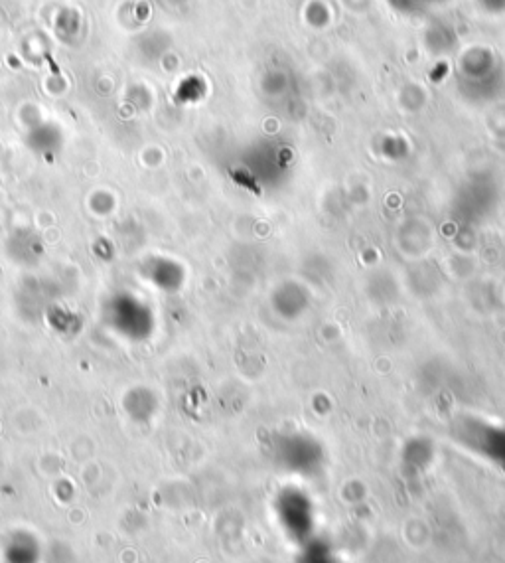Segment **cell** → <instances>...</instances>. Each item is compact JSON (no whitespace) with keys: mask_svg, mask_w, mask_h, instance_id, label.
Returning a JSON list of instances; mask_svg holds the SVG:
<instances>
[{"mask_svg":"<svg viewBox=\"0 0 505 563\" xmlns=\"http://www.w3.org/2000/svg\"><path fill=\"white\" fill-rule=\"evenodd\" d=\"M275 512H277V522L290 542L302 546L314 538L316 514L310 500L304 494L296 490L281 494Z\"/></svg>","mask_w":505,"mask_h":563,"instance_id":"1","label":"cell"},{"mask_svg":"<svg viewBox=\"0 0 505 563\" xmlns=\"http://www.w3.org/2000/svg\"><path fill=\"white\" fill-rule=\"evenodd\" d=\"M296 563H344V560L332 544L314 536L312 540L300 546Z\"/></svg>","mask_w":505,"mask_h":563,"instance_id":"2","label":"cell"}]
</instances>
